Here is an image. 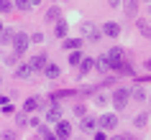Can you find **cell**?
Segmentation results:
<instances>
[{
    "instance_id": "6da1fadb",
    "label": "cell",
    "mask_w": 151,
    "mask_h": 140,
    "mask_svg": "<svg viewBox=\"0 0 151 140\" xmlns=\"http://www.w3.org/2000/svg\"><path fill=\"white\" fill-rule=\"evenodd\" d=\"M128 99H131V92L123 89V87H118V89L113 92V107H115V109H126Z\"/></svg>"
},
{
    "instance_id": "7a4b0ae2",
    "label": "cell",
    "mask_w": 151,
    "mask_h": 140,
    "mask_svg": "<svg viewBox=\"0 0 151 140\" xmlns=\"http://www.w3.org/2000/svg\"><path fill=\"white\" fill-rule=\"evenodd\" d=\"M95 120H97V127H100V130H113V127H118V115H113V112L100 115V117H95Z\"/></svg>"
},
{
    "instance_id": "3957f363",
    "label": "cell",
    "mask_w": 151,
    "mask_h": 140,
    "mask_svg": "<svg viewBox=\"0 0 151 140\" xmlns=\"http://www.w3.org/2000/svg\"><path fill=\"white\" fill-rule=\"evenodd\" d=\"M28 43H31V38L26 36L23 31L13 33V48H16V54H26V48H28Z\"/></svg>"
},
{
    "instance_id": "277c9868",
    "label": "cell",
    "mask_w": 151,
    "mask_h": 140,
    "mask_svg": "<svg viewBox=\"0 0 151 140\" xmlns=\"http://www.w3.org/2000/svg\"><path fill=\"white\" fill-rule=\"evenodd\" d=\"M54 135H56V140H67V138L72 135V125H69V122H64V120H59V122H56Z\"/></svg>"
},
{
    "instance_id": "5b68a950",
    "label": "cell",
    "mask_w": 151,
    "mask_h": 140,
    "mask_svg": "<svg viewBox=\"0 0 151 140\" xmlns=\"http://www.w3.org/2000/svg\"><path fill=\"white\" fill-rule=\"evenodd\" d=\"M103 33H105V36H110V38H115V36L120 33V26L110 21V23H105V26H103Z\"/></svg>"
},
{
    "instance_id": "8992f818",
    "label": "cell",
    "mask_w": 151,
    "mask_h": 140,
    "mask_svg": "<svg viewBox=\"0 0 151 140\" xmlns=\"http://www.w3.org/2000/svg\"><path fill=\"white\" fill-rule=\"evenodd\" d=\"M82 36H87V38H100V31H97L92 23H85L82 26Z\"/></svg>"
},
{
    "instance_id": "52a82bcc",
    "label": "cell",
    "mask_w": 151,
    "mask_h": 140,
    "mask_svg": "<svg viewBox=\"0 0 151 140\" xmlns=\"http://www.w3.org/2000/svg\"><path fill=\"white\" fill-rule=\"evenodd\" d=\"M59 117H62V109H59V104H51L46 112V120L49 122H59Z\"/></svg>"
},
{
    "instance_id": "ba28073f",
    "label": "cell",
    "mask_w": 151,
    "mask_h": 140,
    "mask_svg": "<svg viewBox=\"0 0 151 140\" xmlns=\"http://www.w3.org/2000/svg\"><path fill=\"white\" fill-rule=\"evenodd\" d=\"M31 66H28V64H21V66H16V77L18 79H28V77H31Z\"/></svg>"
},
{
    "instance_id": "9c48e42d",
    "label": "cell",
    "mask_w": 151,
    "mask_h": 140,
    "mask_svg": "<svg viewBox=\"0 0 151 140\" xmlns=\"http://www.w3.org/2000/svg\"><path fill=\"white\" fill-rule=\"evenodd\" d=\"M138 31H141V36L151 38V23L146 21V18H138Z\"/></svg>"
},
{
    "instance_id": "30bf717a",
    "label": "cell",
    "mask_w": 151,
    "mask_h": 140,
    "mask_svg": "<svg viewBox=\"0 0 151 140\" xmlns=\"http://www.w3.org/2000/svg\"><path fill=\"white\" fill-rule=\"evenodd\" d=\"M39 107H41V102L36 99V97H28V99H26V104H23V109H26V112H36Z\"/></svg>"
},
{
    "instance_id": "8fae6325",
    "label": "cell",
    "mask_w": 151,
    "mask_h": 140,
    "mask_svg": "<svg viewBox=\"0 0 151 140\" xmlns=\"http://www.w3.org/2000/svg\"><path fill=\"white\" fill-rule=\"evenodd\" d=\"M92 69H95V61L92 59H82L80 61V74H90Z\"/></svg>"
},
{
    "instance_id": "7c38bea8",
    "label": "cell",
    "mask_w": 151,
    "mask_h": 140,
    "mask_svg": "<svg viewBox=\"0 0 151 140\" xmlns=\"http://www.w3.org/2000/svg\"><path fill=\"white\" fill-rule=\"evenodd\" d=\"M28 66H31V69H44V66H46V56L39 54L36 59H31V64H28Z\"/></svg>"
},
{
    "instance_id": "4fadbf2b",
    "label": "cell",
    "mask_w": 151,
    "mask_h": 140,
    "mask_svg": "<svg viewBox=\"0 0 151 140\" xmlns=\"http://www.w3.org/2000/svg\"><path fill=\"white\" fill-rule=\"evenodd\" d=\"M82 41L80 38H64V48H69V51H80Z\"/></svg>"
},
{
    "instance_id": "5bb4252c",
    "label": "cell",
    "mask_w": 151,
    "mask_h": 140,
    "mask_svg": "<svg viewBox=\"0 0 151 140\" xmlns=\"http://www.w3.org/2000/svg\"><path fill=\"white\" fill-rule=\"evenodd\" d=\"M44 74H46L49 79H56L59 77V66H56V64H46V66H44Z\"/></svg>"
},
{
    "instance_id": "9a60e30c",
    "label": "cell",
    "mask_w": 151,
    "mask_h": 140,
    "mask_svg": "<svg viewBox=\"0 0 151 140\" xmlns=\"http://www.w3.org/2000/svg\"><path fill=\"white\" fill-rule=\"evenodd\" d=\"M95 127H97V120H95V117H82V130H95Z\"/></svg>"
},
{
    "instance_id": "2e32d148",
    "label": "cell",
    "mask_w": 151,
    "mask_h": 140,
    "mask_svg": "<svg viewBox=\"0 0 151 140\" xmlns=\"http://www.w3.org/2000/svg\"><path fill=\"white\" fill-rule=\"evenodd\" d=\"M95 66H97V71H110V61H108V56H100L95 61Z\"/></svg>"
},
{
    "instance_id": "e0dca14e",
    "label": "cell",
    "mask_w": 151,
    "mask_h": 140,
    "mask_svg": "<svg viewBox=\"0 0 151 140\" xmlns=\"http://www.w3.org/2000/svg\"><path fill=\"white\" fill-rule=\"evenodd\" d=\"M136 8H138V0H126V13L128 16H136Z\"/></svg>"
},
{
    "instance_id": "ac0fdd59",
    "label": "cell",
    "mask_w": 151,
    "mask_h": 140,
    "mask_svg": "<svg viewBox=\"0 0 151 140\" xmlns=\"http://www.w3.org/2000/svg\"><path fill=\"white\" fill-rule=\"evenodd\" d=\"M67 31H69V26H67V23H56V28H54V33L59 36V38H64V36H67Z\"/></svg>"
},
{
    "instance_id": "d6986e66",
    "label": "cell",
    "mask_w": 151,
    "mask_h": 140,
    "mask_svg": "<svg viewBox=\"0 0 151 140\" xmlns=\"http://www.w3.org/2000/svg\"><path fill=\"white\" fill-rule=\"evenodd\" d=\"M80 61H82V54H80V51H72V54H69V64H72V66H77Z\"/></svg>"
},
{
    "instance_id": "ffe728a7",
    "label": "cell",
    "mask_w": 151,
    "mask_h": 140,
    "mask_svg": "<svg viewBox=\"0 0 151 140\" xmlns=\"http://www.w3.org/2000/svg\"><path fill=\"white\" fill-rule=\"evenodd\" d=\"M31 3H33V0H16V8H21V10H28V8H31Z\"/></svg>"
},
{
    "instance_id": "44dd1931",
    "label": "cell",
    "mask_w": 151,
    "mask_h": 140,
    "mask_svg": "<svg viewBox=\"0 0 151 140\" xmlns=\"http://www.w3.org/2000/svg\"><path fill=\"white\" fill-rule=\"evenodd\" d=\"M41 135H44V138H46V140H56V135H54V132H51V130H49V127H41Z\"/></svg>"
},
{
    "instance_id": "7402d4cb",
    "label": "cell",
    "mask_w": 151,
    "mask_h": 140,
    "mask_svg": "<svg viewBox=\"0 0 151 140\" xmlns=\"http://www.w3.org/2000/svg\"><path fill=\"white\" fill-rule=\"evenodd\" d=\"M131 97H133V99H138V102H141L143 97H146V94H143V89H138V87H136L133 92H131Z\"/></svg>"
},
{
    "instance_id": "603a6c76",
    "label": "cell",
    "mask_w": 151,
    "mask_h": 140,
    "mask_svg": "<svg viewBox=\"0 0 151 140\" xmlns=\"http://www.w3.org/2000/svg\"><path fill=\"white\" fill-rule=\"evenodd\" d=\"M56 18H59V8H51L46 13V21H56Z\"/></svg>"
},
{
    "instance_id": "cb8c5ba5",
    "label": "cell",
    "mask_w": 151,
    "mask_h": 140,
    "mask_svg": "<svg viewBox=\"0 0 151 140\" xmlns=\"http://www.w3.org/2000/svg\"><path fill=\"white\" fill-rule=\"evenodd\" d=\"M10 10V0H0V13H8Z\"/></svg>"
},
{
    "instance_id": "d4e9b609",
    "label": "cell",
    "mask_w": 151,
    "mask_h": 140,
    "mask_svg": "<svg viewBox=\"0 0 151 140\" xmlns=\"http://www.w3.org/2000/svg\"><path fill=\"white\" fill-rule=\"evenodd\" d=\"M133 125H136V127H143V125H146V117H143V115H138V117L133 120Z\"/></svg>"
},
{
    "instance_id": "484cf974",
    "label": "cell",
    "mask_w": 151,
    "mask_h": 140,
    "mask_svg": "<svg viewBox=\"0 0 151 140\" xmlns=\"http://www.w3.org/2000/svg\"><path fill=\"white\" fill-rule=\"evenodd\" d=\"M74 115H77V117H85V104H77V107H74Z\"/></svg>"
},
{
    "instance_id": "4316f807",
    "label": "cell",
    "mask_w": 151,
    "mask_h": 140,
    "mask_svg": "<svg viewBox=\"0 0 151 140\" xmlns=\"http://www.w3.org/2000/svg\"><path fill=\"white\" fill-rule=\"evenodd\" d=\"M28 38L36 41V43H41V41H44V36H41V33H33V36H28Z\"/></svg>"
},
{
    "instance_id": "83f0119b",
    "label": "cell",
    "mask_w": 151,
    "mask_h": 140,
    "mask_svg": "<svg viewBox=\"0 0 151 140\" xmlns=\"http://www.w3.org/2000/svg\"><path fill=\"white\" fill-rule=\"evenodd\" d=\"M3 138H5V140H13V138H16V132L8 130V132H3Z\"/></svg>"
},
{
    "instance_id": "f1b7e54d",
    "label": "cell",
    "mask_w": 151,
    "mask_h": 140,
    "mask_svg": "<svg viewBox=\"0 0 151 140\" xmlns=\"http://www.w3.org/2000/svg\"><path fill=\"white\" fill-rule=\"evenodd\" d=\"M95 102H97V104H100V107H103V104H105V102H108V99H105L103 94H97V97H95Z\"/></svg>"
},
{
    "instance_id": "f546056e",
    "label": "cell",
    "mask_w": 151,
    "mask_h": 140,
    "mask_svg": "<svg viewBox=\"0 0 151 140\" xmlns=\"http://www.w3.org/2000/svg\"><path fill=\"white\" fill-rule=\"evenodd\" d=\"M108 3H110V8H118L120 5V0H108Z\"/></svg>"
},
{
    "instance_id": "4dcf8cb0",
    "label": "cell",
    "mask_w": 151,
    "mask_h": 140,
    "mask_svg": "<svg viewBox=\"0 0 151 140\" xmlns=\"http://www.w3.org/2000/svg\"><path fill=\"white\" fill-rule=\"evenodd\" d=\"M146 69H149V71H151V59H149V61H146Z\"/></svg>"
},
{
    "instance_id": "1f68e13d",
    "label": "cell",
    "mask_w": 151,
    "mask_h": 140,
    "mask_svg": "<svg viewBox=\"0 0 151 140\" xmlns=\"http://www.w3.org/2000/svg\"><path fill=\"white\" fill-rule=\"evenodd\" d=\"M113 140H126V138H113Z\"/></svg>"
}]
</instances>
